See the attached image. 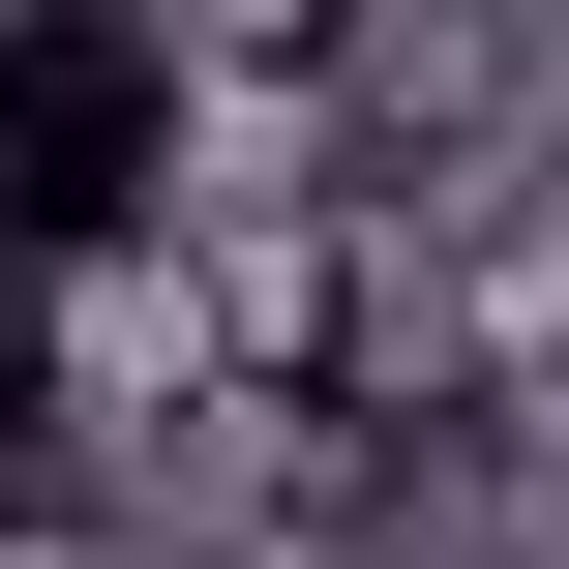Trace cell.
<instances>
[{"mask_svg":"<svg viewBox=\"0 0 569 569\" xmlns=\"http://www.w3.org/2000/svg\"><path fill=\"white\" fill-rule=\"evenodd\" d=\"M180 180H210V60H180V0H0V300L180 240Z\"/></svg>","mask_w":569,"mask_h":569,"instance_id":"obj_1","label":"cell"},{"mask_svg":"<svg viewBox=\"0 0 569 569\" xmlns=\"http://www.w3.org/2000/svg\"><path fill=\"white\" fill-rule=\"evenodd\" d=\"M30 510H60V330L0 300V540H30Z\"/></svg>","mask_w":569,"mask_h":569,"instance_id":"obj_2","label":"cell"}]
</instances>
